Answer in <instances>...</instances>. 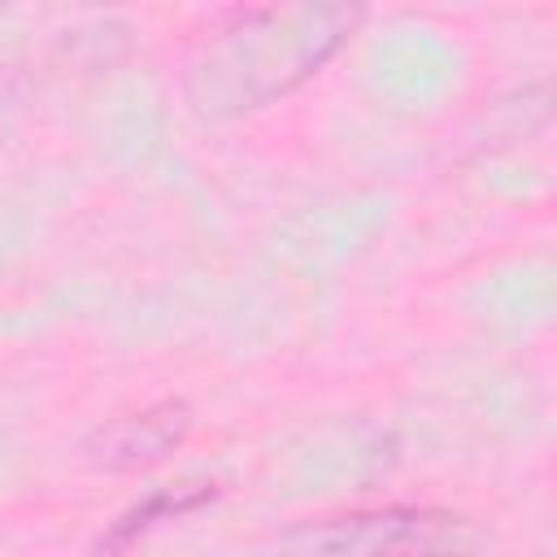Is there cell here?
<instances>
[{"mask_svg": "<svg viewBox=\"0 0 557 557\" xmlns=\"http://www.w3.org/2000/svg\"><path fill=\"white\" fill-rule=\"evenodd\" d=\"M361 22V9L344 4H300V9H244L218 30L196 78H205L200 100L226 109H257L296 83H305Z\"/></svg>", "mask_w": 557, "mask_h": 557, "instance_id": "1", "label": "cell"}, {"mask_svg": "<svg viewBox=\"0 0 557 557\" xmlns=\"http://www.w3.org/2000/svg\"><path fill=\"white\" fill-rule=\"evenodd\" d=\"M218 496V487L213 483H174V487H157V492H148L139 505H131L113 527H109V535L100 540V553H126L139 535H148V531H157L161 522H174V518H183V513H191V509H200L205 500H213Z\"/></svg>", "mask_w": 557, "mask_h": 557, "instance_id": "4", "label": "cell"}, {"mask_svg": "<svg viewBox=\"0 0 557 557\" xmlns=\"http://www.w3.org/2000/svg\"><path fill=\"white\" fill-rule=\"evenodd\" d=\"M474 531L435 505H374L305 518L283 531L278 557H466Z\"/></svg>", "mask_w": 557, "mask_h": 557, "instance_id": "2", "label": "cell"}, {"mask_svg": "<svg viewBox=\"0 0 557 557\" xmlns=\"http://www.w3.org/2000/svg\"><path fill=\"white\" fill-rule=\"evenodd\" d=\"M191 431V405L187 400H157L148 409H135L126 418H113L87 440V457L96 470L131 474L165 461Z\"/></svg>", "mask_w": 557, "mask_h": 557, "instance_id": "3", "label": "cell"}]
</instances>
